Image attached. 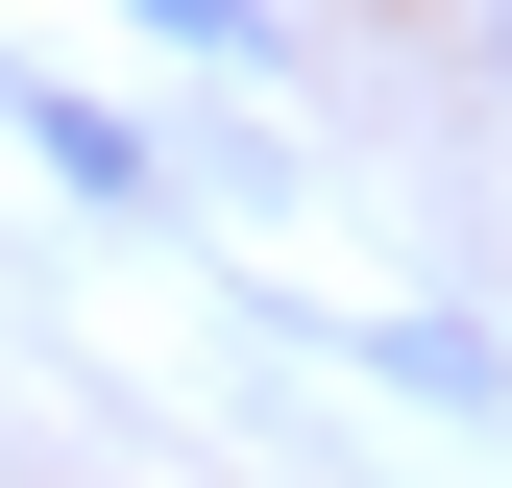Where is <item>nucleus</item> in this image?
<instances>
[]
</instances>
